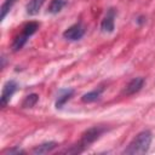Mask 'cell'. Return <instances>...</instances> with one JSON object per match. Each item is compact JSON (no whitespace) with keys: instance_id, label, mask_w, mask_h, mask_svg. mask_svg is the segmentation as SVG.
Returning a JSON list of instances; mask_svg holds the SVG:
<instances>
[{"instance_id":"obj_2","label":"cell","mask_w":155,"mask_h":155,"mask_svg":"<svg viewBox=\"0 0 155 155\" xmlns=\"http://www.w3.org/2000/svg\"><path fill=\"white\" fill-rule=\"evenodd\" d=\"M104 132H105V127H103V126H93V127L86 130L82 133V137H81L80 142L76 144V149H74L73 153H80V151L85 150L92 143H94Z\"/></svg>"},{"instance_id":"obj_10","label":"cell","mask_w":155,"mask_h":155,"mask_svg":"<svg viewBox=\"0 0 155 155\" xmlns=\"http://www.w3.org/2000/svg\"><path fill=\"white\" fill-rule=\"evenodd\" d=\"M102 92H103V87L96 88V90H93V91H91V92H88V93H85V94L82 96L81 101H82L84 103H92V102L97 101V99L101 97Z\"/></svg>"},{"instance_id":"obj_7","label":"cell","mask_w":155,"mask_h":155,"mask_svg":"<svg viewBox=\"0 0 155 155\" xmlns=\"http://www.w3.org/2000/svg\"><path fill=\"white\" fill-rule=\"evenodd\" d=\"M74 93V90H62L57 97V101H56V108H62L73 96Z\"/></svg>"},{"instance_id":"obj_8","label":"cell","mask_w":155,"mask_h":155,"mask_svg":"<svg viewBox=\"0 0 155 155\" xmlns=\"http://www.w3.org/2000/svg\"><path fill=\"white\" fill-rule=\"evenodd\" d=\"M57 147V143L54 142H48V143H44V144H40V145H36L34 149H33V153L34 154H47L50 151H52L54 148Z\"/></svg>"},{"instance_id":"obj_3","label":"cell","mask_w":155,"mask_h":155,"mask_svg":"<svg viewBox=\"0 0 155 155\" xmlns=\"http://www.w3.org/2000/svg\"><path fill=\"white\" fill-rule=\"evenodd\" d=\"M17 91V84L15 81H7L4 87H2V92H1V97H0V104L1 107H6V104L10 102L11 97L13 96V93Z\"/></svg>"},{"instance_id":"obj_11","label":"cell","mask_w":155,"mask_h":155,"mask_svg":"<svg viewBox=\"0 0 155 155\" xmlns=\"http://www.w3.org/2000/svg\"><path fill=\"white\" fill-rule=\"evenodd\" d=\"M64 5H65V0H52V1L50 2V5H48L47 11H48L50 13H52V15L58 13V12L64 7Z\"/></svg>"},{"instance_id":"obj_5","label":"cell","mask_w":155,"mask_h":155,"mask_svg":"<svg viewBox=\"0 0 155 155\" xmlns=\"http://www.w3.org/2000/svg\"><path fill=\"white\" fill-rule=\"evenodd\" d=\"M115 10L114 8H109V11L107 12V15L104 16L102 23H101V28L104 33H111L114 30L115 27Z\"/></svg>"},{"instance_id":"obj_12","label":"cell","mask_w":155,"mask_h":155,"mask_svg":"<svg viewBox=\"0 0 155 155\" xmlns=\"http://www.w3.org/2000/svg\"><path fill=\"white\" fill-rule=\"evenodd\" d=\"M38 101H39V96L35 94V93H31V94H29L24 98V101L22 103V107L23 108H31L38 103Z\"/></svg>"},{"instance_id":"obj_1","label":"cell","mask_w":155,"mask_h":155,"mask_svg":"<svg viewBox=\"0 0 155 155\" xmlns=\"http://www.w3.org/2000/svg\"><path fill=\"white\" fill-rule=\"evenodd\" d=\"M151 132L150 131H142L139 132L127 145V148L124 150V154L127 155H140L145 154L149 150L150 143H151Z\"/></svg>"},{"instance_id":"obj_4","label":"cell","mask_w":155,"mask_h":155,"mask_svg":"<svg viewBox=\"0 0 155 155\" xmlns=\"http://www.w3.org/2000/svg\"><path fill=\"white\" fill-rule=\"evenodd\" d=\"M85 34V28L82 27L81 23H75L73 24L71 27H69L64 33H63V36L68 40H71V41H75V40H79L84 36Z\"/></svg>"},{"instance_id":"obj_13","label":"cell","mask_w":155,"mask_h":155,"mask_svg":"<svg viewBox=\"0 0 155 155\" xmlns=\"http://www.w3.org/2000/svg\"><path fill=\"white\" fill-rule=\"evenodd\" d=\"M21 153H24V151L18 149V148H15V149H8L7 151H4V155H6V154H21Z\"/></svg>"},{"instance_id":"obj_6","label":"cell","mask_w":155,"mask_h":155,"mask_svg":"<svg viewBox=\"0 0 155 155\" xmlns=\"http://www.w3.org/2000/svg\"><path fill=\"white\" fill-rule=\"evenodd\" d=\"M143 85H144V79L143 78H134L126 85V87L122 91V94H126V96L134 94L143 87Z\"/></svg>"},{"instance_id":"obj_9","label":"cell","mask_w":155,"mask_h":155,"mask_svg":"<svg viewBox=\"0 0 155 155\" xmlns=\"http://www.w3.org/2000/svg\"><path fill=\"white\" fill-rule=\"evenodd\" d=\"M44 2H45V0H30L27 5V13L30 15V16H34V15L39 13Z\"/></svg>"}]
</instances>
